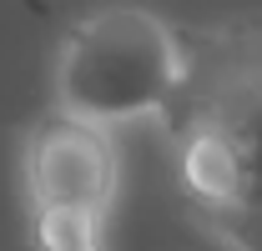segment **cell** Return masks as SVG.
Masks as SVG:
<instances>
[{"mask_svg": "<svg viewBox=\"0 0 262 251\" xmlns=\"http://www.w3.org/2000/svg\"><path fill=\"white\" fill-rule=\"evenodd\" d=\"M171 116L177 186L227 251H262V31L192 51Z\"/></svg>", "mask_w": 262, "mask_h": 251, "instance_id": "6da1fadb", "label": "cell"}, {"mask_svg": "<svg viewBox=\"0 0 262 251\" xmlns=\"http://www.w3.org/2000/svg\"><path fill=\"white\" fill-rule=\"evenodd\" d=\"M187 40L146 5H101L76 20L56 56V111L96 126L166 116L187 81Z\"/></svg>", "mask_w": 262, "mask_h": 251, "instance_id": "7a4b0ae2", "label": "cell"}, {"mask_svg": "<svg viewBox=\"0 0 262 251\" xmlns=\"http://www.w3.org/2000/svg\"><path fill=\"white\" fill-rule=\"evenodd\" d=\"M26 191L35 211L106 216L116 196V141L111 126L51 111L26 141Z\"/></svg>", "mask_w": 262, "mask_h": 251, "instance_id": "3957f363", "label": "cell"}, {"mask_svg": "<svg viewBox=\"0 0 262 251\" xmlns=\"http://www.w3.org/2000/svg\"><path fill=\"white\" fill-rule=\"evenodd\" d=\"M35 251H101V216L35 211Z\"/></svg>", "mask_w": 262, "mask_h": 251, "instance_id": "277c9868", "label": "cell"}]
</instances>
